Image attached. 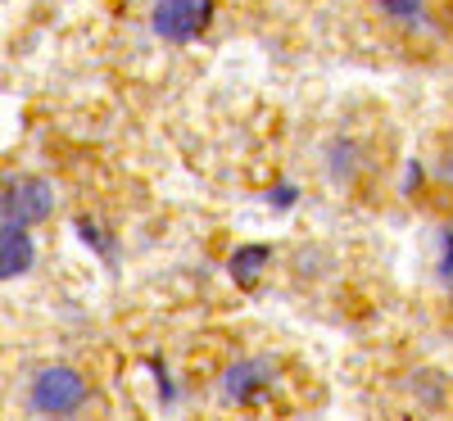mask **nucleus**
Here are the masks:
<instances>
[{"mask_svg": "<svg viewBox=\"0 0 453 421\" xmlns=\"http://www.w3.org/2000/svg\"><path fill=\"white\" fill-rule=\"evenodd\" d=\"M91 394H96V390H91L87 371L68 367V363L36 367V371L27 376V390H23L27 412H32L36 421H78V417L87 412Z\"/></svg>", "mask_w": 453, "mask_h": 421, "instance_id": "nucleus-1", "label": "nucleus"}, {"mask_svg": "<svg viewBox=\"0 0 453 421\" xmlns=\"http://www.w3.org/2000/svg\"><path fill=\"white\" fill-rule=\"evenodd\" d=\"M218 0H155L150 10V32L168 46H191L213 27Z\"/></svg>", "mask_w": 453, "mask_h": 421, "instance_id": "nucleus-2", "label": "nucleus"}, {"mask_svg": "<svg viewBox=\"0 0 453 421\" xmlns=\"http://www.w3.org/2000/svg\"><path fill=\"white\" fill-rule=\"evenodd\" d=\"M273 386H277V363L273 358H236L218 371L213 394L226 408H254L273 394Z\"/></svg>", "mask_w": 453, "mask_h": 421, "instance_id": "nucleus-3", "label": "nucleus"}, {"mask_svg": "<svg viewBox=\"0 0 453 421\" xmlns=\"http://www.w3.org/2000/svg\"><path fill=\"white\" fill-rule=\"evenodd\" d=\"M55 209V195H50V186L42 177H32V172H10V177H0V222H10V226H32L36 222H46Z\"/></svg>", "mask_w": 453, "mask_h": 421, "instance_id": "nucleus-4", "label": "nucleus"}, {"mask_svg": "<svg viewBox=\"0 0 453 421\" xmlns=\"http://www.w3.org/2000/svg\"><path fill=\"white\" fill-rule=\"evenodd\" d=\"M32 263H36V241H32V232H27V226L0 222V281L23 277Z\"/></svg>", "mask_w": 453, "mask_h": 421, "instance_id": "nucleus-5", "label": "nucleus"}, {"mask_svg": "<svg viewBox=\"0 0 453 421\" xmlns=\"http://www.w3.org/2000/svg\"><path fill=\"white\" fill-rule=\"evenodd\" d=\"M268 263H273L268 245H241V249H232V258H226V277H232L241 290H254Z\"/></svg>", "mask_w": 453, "mask_h": 421, "instance_id": "nucleus-6", "label": "nucleus"}, {"mask_svg": "<svg viewBox=\"0 0 453 421\" xmlns=\"http://www.w3.org/2000/svg\"><path fill=\"white\" fill-rule=\"evenodd\" d=\"M322 164H326V177H331V181H354V177L363 172V145H358L354 136H335V141L326 145Z\"/></svg>", "mask_w": 453, "mask_h": 421, "instance_id": "nucleus-7", "label": "nucleus"}, {"mask_svg": "<svg viewBox=\"0 0 453 421\" xmlns=\"http://www.w3.org/2000/svg\"><path fill=\"white\" fill-rule=\"evenodd\" d=\"M372 10L395 32H418L426 23V0H372Z\"/></svg>", "mask_w": 453, "mask_h": 421, "instance_id": "nucleus-8", "label": "nucleus"}, {"mask_svg": "<svg viewBox=\"0 0 453 421\" xmlns=\"http://www.w3.org/2000/svg\"><path fill=\"white\" fill-rule=\"evenodd\" d=\"M78 236H82V241H87V245H91L100 258H113V236L104 232V226H100L96 218H78Z\"/></svg>", "mask_w": 453, "mask_h": 421, "instance_id": "nucleus-9", "label": "nucleus"}, {"mask_svg": "<svg viewBox=\"0 0 453 421\" xmlns=\"http://www.w3.org/2000/svg\"><path fill=\"white\" fill-rule=\"evenodd\" d=\"M412 390H422V394H418L422 403H444L449 380H444V376H435V371H418V376H412Z\"/></svg>", "mask_w": 453, "mask_h": 421, "instance_id": "nucleus-10", "label": "nucleus"}, {"mask_svg": "<svg viewBox=\"0 0 453 421\" xmlns=\"http://www.w3.org/2000/svg\"><path fill=\"white\" fill-rule=\"evenodd\" d=\"M295 200H299V186H295V181H273V190H268V204H273L277 213H286Z\"/></svg>", "mask_w": 453, "mask_h": 421, "instance_id": "nucleus-11", "label": "nucleus"}, {"mask_svg": "<svg viewBox=\"0 0 453 421\" xmlns=\"http://www.w3.org/2000/svg\"><path fill=\"white\" fill-rule=\"evenodd\" d=\"M440 281H453V226L440 232Z\"/></svg>", "mask_w": 453, "mask_h": 421, "instance_id": "nucleus-12", "label": "nucleus"}, {"mask_svg": "<svg viewBox=\"0 0 453 421\" xmlns=\"http://www.w3.org/2000/svg\"><path fill=\"white\" fill-rule=\"evenodd\" d=\"M440 181H444V186L453 190V136H449V141L440 145Z\"/></svg>", "mask_w": 453, "mask_h": 421, "instance_id": "nucleus-13", "label": "nucleus"}, {"mask_svg": "<svg viewBox=\"0 0 453 421\" xmlns=\"http://www.w3.org/2000/svg\"><path fill=\"white\" fill-rule=\"evenodd\" d=\"M150 371H155V380H159V390H164V399L173 403V376H168V367H164V358H150Z\"/></svg>", "mask_w": 453, "mask_h": 421, "instance_id": "nucleus-14", "label": "nucleus"}, {"mask_svg": "<svg viewBox=\"0 0 453 421\" xmlns=\"http://www.w3.org/2000/svg\"><path fill=\"white\" fill-rule=\"evenodd\" d=\"M422 186H426V172H422V164H408V168H403V190H408V195H418Z\"/></svg>", "mask_w": 453, "mask_h": 421, "instance_id": "nucleus-15", "label": "nucleus"}, {"mask_svg": "<svg viewBox=\"0 0 453 421\" xmlns=\"http://www.w3.org/2000/svg\"><path fill=\"white\" fill-rule=\"evenodd\" d=\"M449 309H453V295H449Z\"/></svg>", "mask_w": 453, "mask_h": 421, "instance_id": "nucleus-16", "label": "nucleus"}]
</instances>
